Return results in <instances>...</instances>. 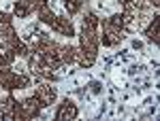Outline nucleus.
Masks as SVG:
<instances>
[{"label":"nucleus","instance_id":"obj_1","mask_svg":"<svg viewBox=\"0 0 160 121\" xmlns=\"http://www.w3.org/2000/svg\"><path fill=\"white\" fill-rule=\"evenodd\" d=\"M75 115H77V109H75V106H68V104H66V106H62V110L58 113V117H60V119H66V117H75Z\"/></svg>","mask_w":160,"mask_h":121}]
</instances>
